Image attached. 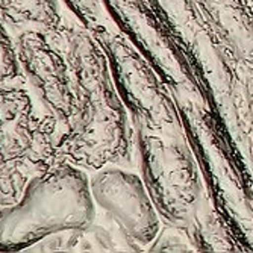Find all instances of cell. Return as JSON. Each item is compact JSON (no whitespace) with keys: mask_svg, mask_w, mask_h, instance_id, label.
Returning a JSON list of instances; mask_svg holds the SVG:
<instances>
[{"mask_svg":"<svg viewBox=\"0 0 253 253\" xmlns=\"http://www.w3.org/2000/svg\"><path fill=\"white\" fill-rule=\"evenodd\" d=\"M96 214L88 171L61 161L32 177L17 202L0 208V252H25L44 237L85 229Z\"/></svg>","mask_w":253,"mask_h":253,"instance_id":"2","label":"cell"},{"mask_svg":"<svg viewBox=\"0 0 253 253\" xmlns=\"http://www.w3.org/2000/svg\"><path fill=\"white\" fill-rule=\"evenodd\" d=\"M25 252H94V247L85 229H73L44 237Z\"/></svg>","mask_w":253,"mask_h":253,"instance_id":"12","label":"cell"},{"mask_svg":"<svg viewBox=\"0 0 253 253\" xmlns=\"http://www.w3.org/2000/svg\"><path fill=\"white\" fill-rule=\"evenodd\" d=\"M211 41L234 68L253 72V15L243 0H194Z\"/></svg>","mask_w":253,"mask_h":253,"instance_id":"8","label":"cell"},{"mask_svg":"<svg viewBox=\"0 0 253 253\" xmlns=\"http://www.w3.org/2000/svg\"><path fill=\"white\" fill-rule=\"evenodd\" d=\"M150 252H193L194 247L190 243L185 232L170 224H161V229L149 247Z\"/></svg>","mask_w":253,"mask_h":253,"instance_id":"14","label":"cell"},{"mask_svg":"<svg viewBox=\"0 0 253 253\" xmlns=\"http://www.w3.org/2000/svg\"><path fill=\"white\" fill-rule=\"evenodd\" d=\"M243 2L246 3V6L249 8V11H250L252 15H253V0H243Z\"/></svg>","mask_w":253,"mask_h":253,"instance_id":"15","label":"cell"},{"mask_svg":"<svg viewBox=\"0 0 253 253\" xmlns=\"http://www.w3.org/2000/svg\"><path fill=\"white\" fill-rule=\"evenodd\" d=\"M15 44L26 86L40 109L64 129L73 116L75 88L61 41L44 32L23 31L15 35Z\"/></svg>","mask_w":253,"mask_h":253,"instance_id":"6","label":"cell"},{"mask_svg":"<svg viewBox=\"0 0 253 253\" xmlns=\"http://www.w3.org/2000/svg\"><path fill=\"white\" fill-rule=\"evenodd\" d=\"M133 138L135 164L161 223L188 227L210 196L187 136L133 129Z\"/></svg>","mask_w":253,"mask_h":253,"instance_id":"4","label":"cell"},{"mask_svg":"<svg viewBox=\"0 0 253 253\" xmlns=\"http://www.w3.org/2000/svg\"><path fill=\"white\" fill-rule=\"evenodd\" d=\"M58 40L75 88L73 116L58 143L59 159L88 173L106 166L130 169L135 163L133 126L102 47L76 20L68 23Z\"/></svg>","mask_w":253,"mask_h":253,"instance_id":"1","label":"cell"},{"mask_svg":"<svg viewBox=\"0 0 253 253\" xmlns=\"http://www.w3.org/2000/svg\"><path fill=\"white\" fill-rule=\"evenodd\" d=\"M59 123L37 112L26 85L0 86V208L17 202L28 182L61 163Z\"/></svg>","mask_w":253,"mask_h":253,"instance_id":"3","label":"cell"},{"mask_svg":"<svg viewBox=\"0 0 253 253\" xmlns=\"http://www.w3.org/2000/svg\"><path fill=\"white\" fill-rule=\"evenodd\" d=\"M193 244L194 250L199 252H240L241 246L237 234L221 214L214 200L208 197L197 211L196 217L188 227L182 229Z\"/></svg>","mask_w":253,"mask_h":253,"instance_id":"10","label":"cell"},{"mask_svg":"<svg viewBox=\"0 0 253 253\" xmlns=\"http://www.w3.org/2000/svg\"><path fill=\"white\" fill-rule=\"evenodd\" d=\"M65 12L61 0H0V21L14 35L23 31H38L61 37L68 23L75 20L68 18Z\"/></svg>","mask_w":253,"mask_h":253,"instance_id":"9","label":"cell"},{"mask_svg":"<svg viewBox=\"0 0 253 253\" xmlns=\"http://www.w3.org/2000/svg\"><path fill=\"white\" fill-rule=\"evenodd\" d=\"M89 32L106 56L112 82L133 129L170 138L185 136L170 91L146 56L111 21Z\"/></svg>","mask_w":253,"mask_h":253,"instance_id":"5","label":"cell"},{"mask_svg":"<svg viewBox=\"0 0 253 253\" xmlns=\"http://www.w3.org/2000/svg\"><path fill=\"white\" fill-rule=\"evenodd\" d=\"M26 85L18 59L15 35L0 21V86Z\"/></svg>","mask_w":253,"mask_h":253,"instance_id":"11","label":"cell"},{"mask_svg":"<svg viewBox=\"0 0 253 253\" xmlns=\"http://www.w3.org/2000/svg\"><path fill=\"white\" fill-rule=\"evenodd\" d=\"M89 191L96 208L130 241L141 249L153 243L163 223L140 174L127 167L106 166L91 171Z\"/></svg>","mask_w":253,"mask_h":253,"instance_id":"7","label":"cell"},{"mask_svg":"<svg viewBox=\"0 0 253 253\" xmlns=\"http://www.w3.org/2000/svg\"><path fill=\"white\" fill-rule=\"evenodd\" d=\"M61 2L72 18L88 31L109 23L102 0H61Z\"/></svg>","mask_w":253,"mask_h":253,"instance_id":"13","label":"cell"}]
</instances>
